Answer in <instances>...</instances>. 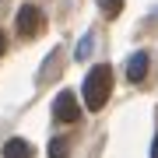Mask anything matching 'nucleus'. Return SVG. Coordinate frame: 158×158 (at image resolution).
Returning a JSON list of instances; mask_svg holds the SVG:
<instances>
[{
	"mask_svg": "<svg viewBox=\"0 0 158 158\" xmlns=\"http://www.w3.org/2000/svg\"><path fill=\"white\" fill-rule=\"evenodd\" d=\"M109 95H113V67L98 63V67H91L88 77H85V106L91 113H98L109 102Z\"/></svg>",
	"mask_w": 158,
	"mask_h": 158,
	"instance_id": "obj_1",
	"label": "nucleus"
},
{
	"mask_svg": "<svg viewBox=\"0 0 158 158\" xmlns=\"http://www.w3.org/2000/svg\"><path fill=\"white\" fill-rule=\"evenodd\" d=\"M46 28V14L39 11V7H21V11H18V32L25 35V39H32V35H39Z\"/></svg>",
	"mask_w": 158,
	"mask_h": 158,
	"instance_id": "obj_2",
	"label": "nucleus"
},
{
	"mask_svg": "<svg viewBox=\"0 0 158 158\" xmlns=\"http://www.w3.org/2000/svg\"><path fill=\"white\" fill-rule=\"evenodd\" d=\"M53 116H56V119H63V123H74V119L81 116L77 98H74L70 91H60V95L53 98Z\"/></svg>",
	"mask_w": 158,
	"mask_h": 158,
	"instance_id": "obj_3",
	"label": "nucleus"
},
{
	"mask_svg": "<svg viewBox=\"0 0 158 158\" xmlns=\"http://www.w3.org/2000/svg\"><path fill=\"white\" fill-rule=\"evenodd\" d=\"M148 67H151V60H148V53H134V56L127 60V77L134 81V85H141L148 77Z\"/></svg>",
	"mask_w": 158,
	"mask_h": 158,
	"instance_id": "obj_4",
	"label": "nucleus"
},
{
	"mask_svg": "<svg viewBox=\"0 0 158 158\" xmlns=\"http://www.w3.org/2000/svg\"><path fill=\"white\" fill-rule=\"evenodd\" d=\"M4 158H32V148H28V141H21V137L7 141V144H4Z\"/></svg>",
	"mask_w": 158,
	"mask_h": 158,
	"instance_id": "obj_5",
	"label": "nucleus"
},
{
	"mask_svg": "<svg viewBox=\"0 0 158 158\" xmlns=\"http://www.w3.org/2000/svg\"><path fill=\"white\" fill-rule=\"evenodd\" d=\"M98 11L106 18H116L119 11H123V0H98Z\"/></svg>",
	"mask_w": 158,
	"mask_h": 158,
	"instance_id": "obj_6",
	"label": "nucleus"
},
{
	"mask_svg": "<svg viewBox=\"0 0 158 158\" xmlns=\"http://www.w3.org/2000/svg\"><path fill=\"white\" fill-rule=\"evenodd\" d=\"M49 158H67V144H63V141H53L49 144Z\"/></svg>",
	"mask_w": 158,
	"mask_h": 158,
	"instance_id": "obj_7",
	"label": "nucleus"
},
{
	"mask_svg": "<svg viewBox=\"0 0 158 158\" xmlns=\"http://www.w3.org/2000/svg\"><path fill=\"white\" fill-rule=\"evenodd\" d=\"M88 53H91V35H85V39L77 42V60H85Z\"/></svg>",
	"mask_w": 158,
	"mask_h": 158,
	"instance_id": "obj_8",
	"label": "nucleus"
},
{
	"mask_svg": "<svg viewBox=\"0 0 158 158\" xmlns=\"http://www.w3.org/2000/svg\"><path fill=\"white\" fill-rule=\"evenodd\" d=\"M151 158H158V134H155V144H151Z\"/></svg>",
	"mask_w": 158,
	"mask_h": 158,
	"instance_id": "obj_9",
	"label": "nucleus"
},
{
	"mask_svg": "<svg viewBox=\"0 0 158 158\" xmlns=\"http://www.w3.org/2000/svg\"><path fill=\"white\" fill-rule=\"evenodd\" d=\"M0 53H4V35H0Z\"/></svg>",
	"mask_w": 158,
	"mask_h": 158,
	"instance_id": "obj_10",
	"label": "nucleus"
}]
</instances>
